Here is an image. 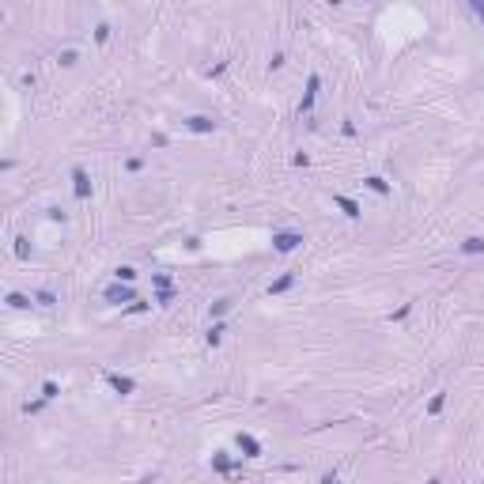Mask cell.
<instances>
[{
  "label": "cell",
  "instance_id": "1",
  "mask_svg": "<svg viewBox=\"0 0 484 484\" xmlns=\"http://www.w3.org/2000/svg\"><path fill=\"white\" fill-rule=\"evenodd\" d=\"M276 250H280V254H287V250H295V246H299L303 242V235H291V231H284V235H276Z\"/></svg>",
  "mask_w": 484,
  "mask_h": 484
},
{
  "label": "cell",
  "instance_id": "2",
  "mask_svg": "<svg viewBox=\"0 0 484 484\" xmlns=\"http://www.w3.org/2000/svg\"><path fill=\"white\" fill-rule=\"evenodd\" d=\"M239 446H242V450H246L250 458H257V454H261V446H257V439H250V435H239Z\"/></svg>",
  "mask_w": 484,
  "mask_h": 484
},
{
  "label": "cell",
  "instance_id": "3",
  "mask_svg": "<svg viewBox=\"0 0 484 484\" xmlns=\"http://www.w3.org/2000/svg\"><path fill=\"white\" fill-rule=\"evenodd\" d=\"M72 178H76V197H87V174H84V171H76Z\"/></svg>",
  "mask_w": 484,
  "mask_h": 484
},
{
  "label": "cell",
  "instance_id": "4",
  "mask_svg": "<svg viewBox=\"0 0 484 484\" xmlns=\"http://www.w3.org/2000/svg\"><path fill=\"white\" fill-rule=\"evenodd\" d=\"M337 204H341V208H344L348 216H352V220L359 216V204H356V200H348V197H337Z\"/></svg>",
  "mask_w": 484,
  "mask_h": 484
},
{
  "label": "cell",
  "instance_id": "5",
  "mask_svg": "<svg viewBox=\"0 0 484 484\" xmlns=\"http://www.w3.org/2000/svg\"><path fill=\"white\" fill-rule=\"evenodd\" d=\"M106 295H110V299H129V295H132V291H129V287H110V291H106Z\"/></svg>",
  "mask_w": 484,
  "mask_h": 484
},
{
  "label": "cell",
  "instance_id": "6",
  "mask_svg": "<svg viewBox=\"0 0 484 484\" xmlns=\"http://www.w3.org/2000/svg\"><path fill=\"white\" fill-rule=\"evenodd\" d=\"M462 250H465V254H481V250H484V242H481V239H469L465 246H462Z\"/></svg>",
  "mask_w": 484,
  "mask_h": 484
},
{
  "label": "cell",
  "instance_id": "7",
  "mask_svg": "<svg viewBox=\"0 0 484 484\" xmlns=\"http://www.w3.org/2000/svg\"><path fill=\"white\" fill-rule=\"evenodd\" d=\"M189 125L197 129V132H204V129H212V121H208V117H193V121H189Z\"/></svg>",
  "mask_w": 484,
  "mask_h": 484
},
{
  "label": "cell",
  "instance_id": "8",
  "mask_svg": "<svg viewBox=\"0 0 484 484\" xmlns=\"http://www.w3.org/2000/svg\"><path fill=\"white\" fill-rule=\"evenodd\" d=\"M367 185L374 189V193H386V182H382V178H367Z\"/></svg>",
  "mask_w": 484,
  "mask_h": 484
},
{
  "label": "cell",
  "instance_id": "9",
  "mask_svg": "<svg viewBox=\"0 0 484 484\" xmlns=\"http://www.w3.org/2000/svg\"><path fill=\"white\" fill-rule=\"evenodd\" d=\"M114 390H121V394H129V390H132V382H129V378H114Z\"/></svg>",
  "mask_w": 484,
  "mask_h": 484
}]
</instances>
